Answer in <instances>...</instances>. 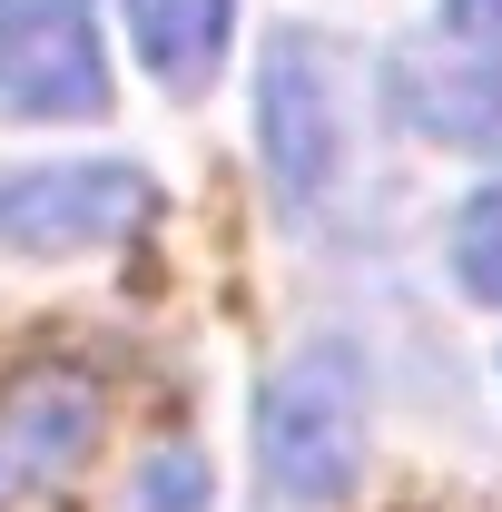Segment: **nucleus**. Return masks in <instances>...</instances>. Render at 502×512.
Returning <instances> with one entry per match:
<instances>
[{"label":"nucleus","instance_id":"f257e3e1","mask_svg":"<svg viewBox=\"0 0 502 512\" xmlns=\"http://www.w3.org/2000/svg\"><path fill=\"white\" fill-rule=\"evenodd\" d=\"M256 473L266 512H335L365 473V355L345 335L296 345L256 394Z\"/></svg>","mask_w":502,"mask_h":512},{"label":"nucleus","instance_id":"f03ea898","mask_svg":"<svg viewBox=\"0 0 502 512\" xmlns=\"http://www.w3.org/2000/svg\"><path fill=\"white\" fill-rule=\"evenodd\" d=\"M256 138H266L276 197L296 217L345 188V158H355V50L335 30H276L266 79H256Z\"/></svg>","mask_w":502,"mask_h":512},{"label":"nucleus","instance_id":"7ed1b4c3","mask_svg":"<svg viewBox=\"0 0 502 512\" xmlns=\"http://www.w3.org/2000/svg\"><path fill=\"white\" fill-rule=\"evenodd\" d=\"M148 217H158V188L128 158H69V168H10L0 178V247H20V256L119 247Z\"/></svg>","mask_w":502,"mask_h":512},{"label":"nucleus","instance_id":"20e7f679","mask_svg":"<svg viewBox=\"0 0 502 512\" xmlns=\"http://www.w3.org/2000/svg\"><path fill=\"white\" fill-rule=\"evenodd\" d=\"M109 50L89 0H0V119H99Z\"/></svg>","mask_w":502,"mask_h":512},{"label":"nucleus","instance_id":"39448f33","mask_svg":"<svg viewBox=\"0 0 502 512\" xmlns=\"http://www.w3.org/2000/svg\"><path fill=\"white\" fill-rule=\"evenodd\" d=\"M99 444V384L79 365H30L0 394V512L40 483L79 473V453Z\"/></svg>","mask_w":502,"mask_h":512},{"label":"nucleus","instance_id":"423d86ee","mask_svg":"<svg viewBox=\"0 0 502 512\" xmlns=\"http://www.w3.org/2000/svg\"><path fill=\"white\" fill-rule=\"evenodd\" d=\"M384 89H394V109L424 128V138L502 158V50L493 60H463V50H394V60H384Z\"/></svg>","mask_w":502,"mask_h":512},{"label":"nucleus","instance_id":"0eeeda50","mask_svg":"<svg viewBox=\"0 0 502 512\" xmlns=\"http://www.w3.org/2000/svg\"><path fill=\"white\" fill-rule=\"evenodd\" d=\"M227 30H237V0H128V40H138V60L158 69L178 99H197V89L217 79Z\"/></svg>","mask_w":502,"mask_h":512},{"label":"nucleus","instance_id":"6e6552de","mask_svg":"<svg viewBox=\"0 0 502 512\" xmlns=\"http://www.w3.org/2000/svg\"><path fill=\"white\" fill-rule=\"evenodd\" d=\"M453 276H463L483 306H502V188L463 197V217H453Z\"/></svg>","mask_w":502,"mask_h":512},{"label":"nucleus","instance_id":"1a4fd4ad","mask_svg":"<svg viewBox=\"0 0 502 512\" xmlns=\"http://www.w3.org/2000/svg\"><path fill=\"white\" fill-rule=\"evenodd\" d=\"M207 503V463L197 453H158L148 463V512H197Z\"/></svg>","mask_w":502,"mask_h":512},{"label":"nucleus","instance_id":"9d476101","mask_svg":"<svg viewBox=\"0 0 502 512\" xmlns=\"http://www.w3.org/2000/svg\"><path fill=\"white\" fill-rule=\"evenodd\" d=\"M443 30L473 50H502V0H443Z\"/></svg>","mask_w":502,"mask_h":512}]
</instances>
